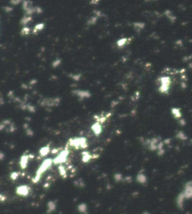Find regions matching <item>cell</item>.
<instances>
[{
	"label": "cell",
	"instance_id": "1",
	"mask_svg": "<svg viewBox=\"0 0 192 214\" xmlns=\"http://www.w3.org/2000/svg\"><path fill=\"white\" fill-rule=\"evenodd\" d=\"M51 164H52V161H51V159H47V160H45V161L43 162V164L41 165V166L39 167V169L38 170V171H37V174H36V176H35V179L34 180L35 181L34 182H37L38 180L40 179V177H41V175L42 174V173H44L46 170H47L48 167L51 165Z\"/></svg>",
	"mask_w": 192,
	"mask_h": 214
},
{
	"label": "cell",
	"instance_id": "2",
	"mask_svg": "<svg viewBox=\"0 0 192 214\" xmlns=\"http://www.w3.org/2000/svg\"><path fill=\"white\" fill-rule=\"evenodd\" d=\"M29 189L26 186H20L17 189V193L21 196H26L29 194Z\"/></svg>",
	"mask_w": 192,
	"mask_h": 214
},
{
	"label": "cell",
	"instance_id": "3",
	"mask_svg": "<svg viewBox=\"0 0 192 214\" xmlns=\"http://www.w3.org/2000/svg\"><path fill=\"white\" fill-rule=\"evenodd\" d=\"M67 156H68V152L67 151H63L59 156H57L56 158V159L54 160V162L55 163H62V162H65Z\"/></svg>",
	"mask_w": 192,
	"mask_h": 214
},
{
	"label": "cell",
	"instance_id": "4",
	"mask_svg": "<svg viewBox=\"0 0 192 214\" xmlns=\"http://www.w3.org/2000/svg\"><path fill=\"white\" fill-rule=\"evenodd\" d=\"M28 163V157L24 156H23L21 160H20V165L21 167H23V168H25V167H26V165Z\"/></svg>",
	"mask_w": 192,
	"mask_h": 214
},
{
	"label": "cell",
	"instance_id": "5",
	"mask_svg": "<svg viewBox=\"0 0 192 214\" xmlns=\"http://www.w3.org/2000/svg\"><path fill=\"white\" fill-rule=\"evenodd\" d=\"M92 130L94 131V132L96 134V135H99L100 133H101V127L100 125H98V123L95 124L93 126H92Z\"/></svg>",
	"mask_w": 192,
	"mask_h": 214
},
{
	"label": "cell",
	"instance_id": "6",
	"mask_svg": "<svg viewBox=\"0 0 192 214\" xmlns=\"http://www.w3.org/2000/svg\"><path fill=\"white\" fill-rule=\"evenodd\" d=\"M137 181L139 182H144L146 181V178H145V176L143 175V174H139L137 176Z\"/></svg>",
	"mask_w": 192,
	"mask_h": 214
},
{
	"label": "cell",
	"instance_id": "7",
	"mask_svg": "<svg viewBox=\"0 0 192 214\" xmlns=\"http://www.w3.org/2000/svg\"><path fill=\"white\" fill-rule=\"evenodd\" d=\"M55 203L53 202V201H50L49 204H48V208H49V211H53L55 210Z\"/></svg>",
	"mask_w": 192,
	"mask_h": 214
},
{
	"label": "cell",
	"instance_id": "8",
	"mask_svg": "<svg viewBox=\"0 0 192 214\" xmlns=\"http://www.w3.org/2000/svg\"><path fill=\"white\" fill-rule=\"evenodd\" d=\"M78 208H79V211L80 212H83V213H86V204H80Z\"/></svg>",
	"mask_w": 192,
	"mask_h": 214
},
{
	"label": "cell",
	"instance_id": "9",
	"mask_svg": "<svg viewBox=\"0 0 192 214\" xmlns=\"http://www.w3.org/2000/svg\"><path fill=\"white\" fill-rule=\"evenodd\" d=\"M48 152H49V148L48 147H44L41 150V154L42 156H45V155H47L48 153Z\"/></svg>",
	"mask_w": 192,
	"mask_h": 214
},
{
	"label": "cell",
	"instance_id": "10",
	"mask_svg": "<svg viewBox=\"0 0 192 214\" xmlns=\"http://www.w3.org/2000/svg\"><path fill=\"white\" fill-rule=\"evenodd\" d=\"M125 41V39L122 40V41H119V46H122V45L124 44Z\"/></svg>",
	"mask_w": 192,
	"mask_h": 214
}]
</instances>
